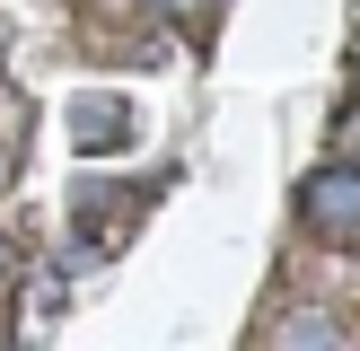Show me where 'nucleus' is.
Returning a JSON list of instances; mask_svg holds the SVG:
<instances>
[{
    "label": "nucleus",
    "instance_id": "nucleus-2",
    "mask_svg": "<svg viewBox=\"0 0 360 351\" xmlns=\"http://www.w3.org/2000/svg\"><path fill=\"white\" fill-rule=\"evenodd\" d=\"M158 9H185V0H158Z\"/></svg>",
    "mask_w": 360,
    "mask_h": 351
},
{
    "label": "nucleus",
    "instance_id": "nucleus-1",
    "mask_svg": "<svg viewBox=\"0 0 360 351\" xmlns=\"http://www.w3.org/2000/svg\"><path fill=\"white\" fill-rule=\"evenodd\" d=\"M299 211H308L316 237H360V167H316Z\"/></svg>",
    "mask_w": 360,
    "mask_h": 351
}]
</instances>
